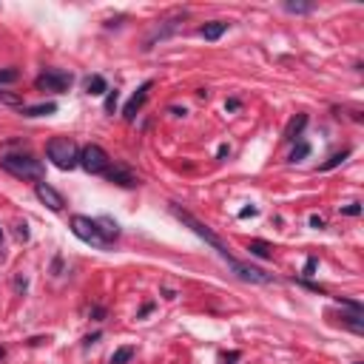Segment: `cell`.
Here are the masks:
<instances>
[{
    "label": "cell",
    "instance_id": "obj_1",
    "mask_svg": "<svg viewBox=\"0 0 364 364\" xmlns=\"http://www.w3.org/2000/svg\"><path fill=\"white\" fill-rule=\"evenodd\" d=\"M171 214L177 216L182 225H188V228L197 233L199 239H205V242H208V245H211V248H214L216 253H219V256L225 259V262H228V267H231V270L236 273V276H239V279L253 282V284H267V282H273V276H270V273H265L262 267H253V265H245V262H239V259L233 256L231 250H228V245H225V242H222V239H219V236H216V233L211 231L208 225H205V222H199L197 216H191L188 211H182L180 205H171Z\"/></svg>",
    "mask_w": 364,
    "mask_h": 364
},
{
    "label": "cell",
    "instance_id": "obj_2",
    "mask_svg": "<svg viewBox=\"0 0 364 364\" xmlns=\"http://www.w3.org/2000/svg\"><path fill=\"white\" fill-rule=\"evenodd\" d=\"M0 168H6L17 180H43V162L23 148V142H3L0 145Z\"/></svg>",
    "mask_w": 364,
    "mask_h": 364
},
{
    "label": "cell",
    "instance_id": "obj_3",
    "mask_svg": "<svg viewBox=\"0 0 364 364\" xmlns=\"http://www.w3.org/2000/svg\"><path fill=\"white\" fill-rule=\"evenodd\" d=\"M46 157H49L60 171H71L74 165H80V148L71 137H54L46 142Z\"/></svg>",
    "mask_w": 364,
    "mask_h": 364
},
{
    "label": "cell",
    "instance_id": "obj_4",
    "mask_svg": "<svg viewBox=\"0 0 364 364\" xmlns=\"http://www.w3.org/2000/svg\"><path fill=\"white\" fill-rule=\"evenodd\" d=\"M71 231L74 236L85 242V245H91V248H108V242H105V236L100 231L97 219H91V216H71Z\"/></svg>",
    "mask_w": 364,
    "mask_h": 364
},
{
    "label": "cell",
    "instance_id": "obj_5",
    "mask_svg": "<svg viewBox=\"0 0 364 364\" xmlns=\"http://www.w3.org/2000/svg\"><path fill=\"white\" fill-rule=\"evenodd\" d=\"M37 91H54V94H66L68 88L74 85V74L71 71H63V68H49V71H43L37 80Z\"/></svg>",
    "mask_w": 364,
    "mask_h": 364
},
{
    "label": "cell",
    "instance_id": "obj_6",
    "mask_svg": "<svg viewBox=\"0 0 364 364\" xmlns=\"http://www.w3.org/2000/svg\"><path fill=\"white\" fill-rule=\"evenodd\" d=\"M80 165L88 171V174H105L108 168H111V157L105 154V148H100V145H85L80 151Z\"/></svg>",
    "mask_w": 364,
    "mask_h": 364
},
{
    "label": "cell",
    "instance_id": "obj_7",
    "mask_svg": "<svg viewBox=\"0 0 364 364\" xmlns=\"http://www.w3.org/2000/svg\"><path fill=\"white\" fill-rule=\"evenodd\" d=\"M34 194H37V199H40L49 211H63V208H66L63 194H60L57 188H51L49 182H37V185H34Z\"/></svg>",
    "mask_w": 364,
    "mask_h": 364
},
{
    "label": "cell",
    "instance_id": "obj_8",
    "mask_svg": "<svg viewBox=\"0 0 364 364\" xmlns=\"http://www.w3.org/2000/svg\"><path fill=\"white\" fill-rule=\"evenodd\" d=\"M151 85H154V83H151V80H145V83H142L140 88H137V94H134V97L128 100V102H125V108H122V117H125L128 122H131L134 117H137V111H140V108L145 105V100H148Z\"/></svg>",
    "mask_w": 364,
    "mask_h": 364
},
{
    "label": "cell",
    "instance_id": "obj_9",
    "mask_svg": "<svg viewBox=\"0 0 364 364\" xmlns=\"http://www.w3.org/2000/svg\"><path fill=\"white\" fill-rule=\"evenodd\" d=\"M102 177H105L108 182H114V185H120V188H134V185H140V177H137V174H131L125 165L108 168Z\"/></svg>",
    "mask_w": 364,
    "mask_h": 364
},
{
    "label": "cell",
    "instance_id": "obj_10",
    "mask_svg": "<svg viewBox=\"0 0 364 364\" xmlns=\"http://www.w3.org/2000/svg\"><path fill=\"white\" fill-rule=\"evenodd\" d=\"M304 125H307V114H296L290 122H287V128H284V140L287 142H296L302 131H304Z\"/></svg>",
    "mask_w": 364,
    "mask_h": 364
},
{
    "label": "cell",
    "instance_id": "obj_11",
    "mask_svg": "<svg viewBox=\"0 0 364 364\" xmlns=\"http://www.w3.org/2000/svg\"><path fill=\"white\" fill-rule=\"evenodd\" d=\"M248 253L256 259H273V245L265 239H250L248 242Z\"/></svg>",
    "mask_w": 364,
    "mask_h": 364
},
{
    "label": "cell",
    "instance_id": "obj_12",
    "mask_svg": "<svg viewBox=\"0 0 364 364\" xmlns=\"http://www.w3.org/2000/svg\"><path fill=\"white\" fill-rule=\"evenodd\" d=\"M225 32H228V23H225V20H211V23H205V26L199 29V34H202L205 40H219Z\"/></svg>",
    "mask_w": 364,
    "mask_h": 364
},
{
    "label": "cell",
    "instance_id": "obj_13",
    "mask_svg": "<svg viewBox=\"0 0 364 364\" xmlns=\"http://www.w3.org/2000/svg\"><path fill=\"white\" fill-rule=\"evenodd\" d=\"M57 111V102H40V105H23L20 114L23 117H49Z\"/></svg>",
    "mask_w": 364,
    "mask_h": 364
},
{
    "label": "cell",
    "instance_id": "obj_14",
    "mask_svg": "<svg viewBox=\"0 0 364 364\" xmlns=\"http://www.w3.org/2000/svg\"><path fill=\"white\" fill-rule=\"evenodd\" d=\"M85 88H88V94H91V97H100V94H105V91H108V83H105V77H102V74H91V77L85 80Z\"/></svg>",
    "mask_w": 364,
    "mask_h": 364
},
{
    "label": "cell",
    "instance_id": "obj_15",
    "mask_svg": "<svg viewBox=\"0 0 364 364\" xmlns=\"http://www.w3.org/2000/svg\"><path fill=\"white\" fill-rule=\"evenodd\" d=\"M342 324L353 333H364V313H342Z\"/></svg>",
    "mask_w": 364,
    "mask_h": 364
},
{
    "label": "cell",
    "instance_id": "obj_16",
    "mask_svg": "<svg viewBox=\"0 0 364 364\" xmlns=\"http://www.w3.org/2000/svg\"><path fill=\"white\" fill-rule=\"evenodd\" d=\"M282 9H284V12H290V15H310L316 6H313V3H299V0H287V3H282Z\"/></svg>",
    "mask_w": 364,
    "mask_h": 364
},
{
    "label": "cell",
    "instance_id": "obj_17",
    "mask_svg": "<svg viewBox=\"0 0 364 364\" xmlns=\"http://www.w3.org/2000/svg\"><path fill=\"white\" fill-rule=\"evenodd\" d=\"M304 157H310V142H304V140H299L296 145H293V151H290V162H302Z\"/></svg>",
    "mask_w": 364,
    "mask_h": 364
},
{
    "label": "cell",
    "instance_id": "obj_18",
    "mask_svg": "<svg viewBox=\"0 0 364 364\" xmlns=\"http://www.w3.org/2000/svg\"><path fill=\"white\" fill-rule=\"evenodd\" d=\"M134 353H137V350H134L131 344H128V347H120V350H114V356L108 359V364H128L134 359Z\"/></svg>",
    "mask_w": 364,
    "mask_h": 364
},
{
    "label": "cell",
    "instance_id": "obj_19",
    "mask_svg": "<svg viewBox=\"0 0 364 364\" xmlns=\"http://www.w3.org/2000/svg\"><path fill=\"white\" fill-rule=\"evenodd\" d=\"M347 157H350V148L339 151V154H333V157L327 160V162H322V165H319V171H333V168H339V165H342V162H344Z\"/></svg>",
    "mask_w": 364,
    "mask_h": 364
},
{
    "label": "cell",
    "instance_id": "obj_20",
    "mask_svg": "<svg viewBox=\"0 0 364 364\" xmlns=\"http://www.w3.org/2000/svg\"><path fill=\"white\" fill-rule=\"evenodd\" d=\"M17 80H20V71H17V68H3V71H0V85L17 83Z\"/></svg>",
    "mask_w": 364,
    "mask_h": 364
},
{
    "label": "cell",
    "instance_id": "obj_21",
    "mask_svg": "<svg viewBox=\"0 0 364 364\" xmlns=\"http://www.w3.org/2000/svg\"><path fill=\"white\" fill-rule=\"evenodd\" d=\"M117 102H120V91H111V88H108V97H105V111H108V114H114V108H117Z\"/></svg>",
    "mask_w": 364,
    "mask_h": 364
},
{
    "label": "cell",
    "instance_id": "obj_22",
    "mask_svg": "<svg viewBox=\"0 0 364 364\" xmlns=\"http://www.w3.org/2000/svg\"><path fill=\"white\" fill-rule=\"evenodd\" d=\"M339 211H342L344 216H359V214H362V202H350V205H342Z\"/></svg>",
    "mask_w": 364,
    "mask_h": 364
},
{
    "label": "cell",
    "instance_id": "obj_23",
    "mask_svg": "<svg viewBox=\"0 0 364 364\" xmlns=\"http://www.w3.org/2000/svg\"><path fill=\"white\" fill-rule=\"evenodd\" d=\"M316 267H319V259L310 256V259L304 262V276H316Z\"/></svg>",
    "mask_w": 364,
    "mask_h": 364
},
{
    "label": "cell",
    "instance_id": "obj_24",
    "mask_svg": "<svg viewBox=\"0 0 364 364\" xmlns=\"http://www.w3.org/2000/svg\"><path fill=\"white\" fill-rule=\"evenodd\" d=\"M256 214H259V208H256V205H248V208L239 211V219H248V216H256Z\"/></svg>",
    "mask_w": 364,
    "mask_h": 364
},
{
    "label": "cell",
    "instance_id": "obj_25",
    "mask_svg": "<svg viewBox=\"0 0 364 364\" xmlns=\"http://www.w3.org/2000/svg\"><path fill=\"white\" fill-rule=\"evenodd\" d=\"M17 239H20V242H26V239H29V225H26V222H20V225H17Z\"/></svg>",
    "mask_w": 364,
    "mask_h": 364
},
{
    "label": "cell",
    "instance_id": "obj_26",
    "mask_svg": "<svg viewBox=\"0 0 364 364\" xmlns=\"http://www.w3.org/2000/svg\"><path fill=\"white\" fill-rule=\"evenodd\" d=\"M310 228H316V231H322V228H324V219H322L319 214H313V216H310Z\"/></svg>",
    "mask_w": 364,
    "mask_h": 364
},
{
    "label": "cell",
    "instance_id": "obj_27",
    "mask_svg": "<svg viewBox=\"0 0 364 364\" xmlns=\"http://www.w3.org/2000/svg\"><path fill=\"white\" fill-rule=\"evenodd\" d=\"M151 310H154V302H145V304H142V310L137 313V319H145V316H148Z\"/></svg>",
    "mask_w": 364,
    "mask_h": 364
},
{
    "label": "cell",
    "instance_id": "obj_28",
    "mask_svg": "<svg viewBox=\"0 0 364 364\" xmlns=\"http://www.w3.org/2000/svg\"><path fill=\"white\" fill-rule=\"evenodd\" d=\"M228 154H231V145H219V148H216V160H225Z\"/></svg>",
    "mask_w": 364,
    "mask_h": 364
},
{
    "label": "cell",
    "instance_id": "obj_29",
    "mask_svg": "<svg viewBox=\"0 0 364 364\" xmlns=\"http://www.w3.org/2000/svg\"><path fill=\"white\" fill-rule=\"evenodd\" d=\"M239 105H242V102H239V100H236V97H231V100H228V102H225V111H236Z\"/></svg>",
    "mask_w": 364,
    "mask_h": 364
},
{
    "label": "cell",
    "instance_id": "obj_30",
    "mask_svg": "<svg viewBox=\"0 0 364 364\" xmlns=\"http://www.w3.org/2000/svg\"><path fill=\"white\" fill-rule=\"evenodd\" d=\"M26 287H29V282L23 276H15V290H26Z\"/></svg>",
    "mask_w": 364,
    "mask_h": 364
},
{
    "label": "cell",
    "instance_id": "obj_31",
    "mask_svg": "<svg viewBox=\"0 0 364 364\" xmlns=\"http://www.w3.org/2000/svg\"><path fill=\"white\" fill-rule=\"evenodd\" d=\"M91 316H94L97 322H102V319H105V307H91Z\"/></svg>",
    "mask_w": 364,
    "mask_h": 364
},
{
    "label": "cell",
    "instance_id": "obj_32",
    "mask_svg": "<svg viewBox=\"0 0 364 364\" xmlns=\"http://www.w3.org/2000/svg\"><path fill=\"white\" fill-rule=\"evenodd\" d=\"M97 339H100V333H91V336H85V339H83V344H85V347H88V344H94Z\"/></svg>",
    "mask_w": 364,
    "mask_h": 364
},
{
    "label": "cell",
    "instance_id": "obj_33",
    "mask_svg": "<svg viewBox=\"0 0 364 364\" xmlns=\"http://www.w3.org/2000/svg\"><path fill=\"white\" fill-rule=\"evenodd\" d=\"M236 359H239V353H228L225 356V362H236Z\"/></svg>",
    "mask_w": 364,
    "mask_h": 364
},
{
    "label": "cell",
    "instance_id": "obj_34",
    "mask_svg": "<svg viewBox=\"0 0 364 364\" xmlns=\"http://www.w3.org/2000/svg\"><path fill=\"white\" fill-rule=\"evenodd\" d=\"M3 356H6V350H3V347H0V359H3Z\"/></svg>",
    "mask_w": 364,
    "mask_h": 364
},
{
    "label": "cell",
    "instance_id": "obj_35",
    "mask_svg": "<svg viewBox=\"0 0 364 364\" xmlns=\"http://www.w3.org/2000/svg\"><path fill=\"white\" fill-rule=\"evenodd\" d=\"M0 245H3V231H0Z\"/></svg>",
    "mask_w": 364,
    "mask_h": 364
},
{
    "label": "cell",
    "instance_id": "obj_36",
    "mask_svg": "<svg viewBox=\"0 0 364 364\" xmlns=\"http://www.w3.org/2000/svg\"><path fill=\"white\" fill-rule=\"evenodd\" d=\"M353 364H362V362H353Z\"/></svg>",
    "mask_w": 364,
    "mask_h": 364
}]
</instances>
